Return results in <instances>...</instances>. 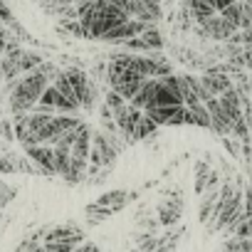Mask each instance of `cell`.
I'll list each match as a JSON object with an SVG mask.
<instances>
[{
    "instance_id": "277c9868",
    "label": "cell",
    "mask_w": 252,
    "mask_h": 252,
    "mask_svg": "<svg viewBox=\"0 0 252 252\" xmlns=\"http://www.w3.org/2000/svg\"><path fill=\"white\" fill-rule=\"evenodd\" d=\"M55 89L60 92V94H64L67 99H72L74 104H79V109H82V99H84V94H87V89H89V77L82 72V69H77V67H69V69H60V74L55 77Z\"/></svg>"
},
{
    "instance_id": "3957f363",
    "label": "cell",
    "mask_w": 252,
    "mask_h": 252,
    "mask_svg": "<svg viewBox=\"0 0 252 252\" xmlns=\"http://www.w3.org/2000/svg\"><path fill=\"white\" fill-rule=\"evenodd\" d=\"M50 84L52 82L47 79V74L40 67L35 72L23 74L20 79H15L13 92H10V109H13V114H30Z\"/></svg>"
},
{
    "instance_id": "8fae6325",
    "label": "cell",
    "mask_w": 252,
    "mask_h": 252,
    "mask_svg": "<svg viewBox=\"0 0 252 252\" xmlns=\"http://www.w3.org/2000/svg\"><path fill=\"white\" fill-rule=\"evenodd\" d=\"M144 116V111L141 109H136V106H131V104H124L119 111H114V121H116V129L119 131H124L126 136H131L134 139V129H136V124H139V119Z\"/></svg>"
},
{
    "instance_id": "4fadbf2b",
    "label": "cell",
    "mask_w": 252,
    "mask_h": 252,
    "mask_svg": "<svg viewBox=\"0 0 252 252\" xmlns=\"http://www.w3.org/2000/svg\"><path fill=\"white\" fill-rule=\"evenodd\" d=\"M89 151H92V129L82 121L77 126V134H74V144L69 149L72 158H82V161H89Z\"/></svg>"
},
{
    "instance_id": "4dcf8cb0",
    "label": "cell",
    "mask_w": 252,
    "mask_h": 252,
    "mask_svg": "<svg viewBox=\"0 0 252 252\" xmlns=\"http://www.w3.org/2000/svg\"><path fill=\"white\" fill-rule=\"evenodd\" d=\"M250 240H252V218H250Z\"/></svg>"
},
{
    "instance_id": "9c48e42d",
    "label": "cell",
    "mask_w": 252,
    "mask_h": 252,
    "mask_svg": "<svg viewBox=\"0 0 252 252\" xmlns=\"http://www.w3.org/2000/svg\"><path fill=\"white\" fill-rule=\"evenodd\" d=\"M25 154H28V158L37 166L40 173H45V176H52V173H55V149H52V146L35 144V146H28Z\"/></svg>"
},
{
    "instance_id": "d6986e66",
    "label": "cell",
    "mask_w": 252,
    "mask_h": 252,
    "mask_svg": "<svg viewBox=\"0 0 252 252\" xmlns=\"http://www.w3.org/2000/svg\"><path fill=\"white\" fill-rule=\"evenodd\" d=\"M186 109H188V106H186ZM188 124L203 126V129H210V114H208L205 104H198V106L188 109Z\"/></svg>"
},
{
    "instance_id": "f1b7e54d",
    "label": "cell",
    "mask_w": 252,
    "mask_h": 252,
    "mask_svg": "<svg viewBox=\"0 0 252 252\" xmlns=\"http://www.w3.org/2000/svg\"><path fill=\"white\" fill-rule=\"evenodd\" d=\"M82 3H89V0H74V5H82Z\"/></svg>"
},
{
    "instance_id": "603a6c76",
    "label": "cell",
    "mask_w": 252,
    "mask_h": 252,
    "mask_svg": "<svg viewBox=\"0 0 252 252\" xmlns=\"http://www.w3.org/2000/svg\"><path fill=\"white\" fill-rule=\"evenodd\" d=\"M208 178H210V171H208V166L200 161V163L195 166V193H198V195H203V193H205Z\"/></svg>"
},
{
    "instance_id": "7a4b0ae2",
    "label": "cell",
    "mask_w": 252,
    "mask_h": 252,
    "mask_svg": "<svg viewBox=\"0 0 252 252\" xmlns=\"http://www.w3.org/2000/svg\"><path fill=\"white\" fill-rule=\"evenodd\" d=\"M109 84L116 94H121L126 101H131L139 92V87L146 82L144 72L139 69V57L136 55H116L109 62L106 69Z\"/></svg>"
},
{
    "instance_id": "5bb4252c",
    "label": "cell",
    "mask_w": 252,
    "mask_h": 252,
    "mask_svg": "<svg viewBox=\"0 0 252 252\" xmlns=\"http://www.w3.org/2000/svg\"><path fill=\"white\" fill-rule=\"evenodd\" d=\"M181 210H183V200L181 198H168L161 208H158V222L161 225H173L181 220Z\"/></svg>"
},
{
    "instance_id": "cb8c5ba5",
    "label": "cell",
    "mask_w": 252,
    "mask_h": 252,
    "mask_svg": "<svg viewBox=\"0 0 252 252\" xmlns=\"http://www.w3.org/2000/svg\"><path fill=\"white\" fill-rule=\"evenodd\" d=\"M0 23L8 25V28H13V30H18V32H23V28L18 25V20H15V15H13V10L8 8L5 0H0Z\"/></svg>"
},
{
    "instance_id": "9a60e30c",
    "label": "cell",
    "mask_w": 252,
    "mask_h": 252,
    "mask_svg": "<svg viewBox=\"0 0 252 252\" xmlns=\"http://www.w3.org/2000/svg\"><path fill=\"white\" fill-rule=\"evenodd\" d=\"M131 200V195H129V190H109V193H104V195H99L96 198V205H101V208H109V210H114V213H119L126 203Z\"/></svg>"
},
{
    "instance_id": "f546056e",
    "label": "cell",
    "mask_w": 252,
    "mask_h": 252,
    "mask_svg": "<svg viewBox=\"0 0 252 252\" xmlns=\"http://www.w3.org/2000/svg\"><path fill=\"white\" fill-rule=\"evenodd\" d=\"M32 252H45V247H40V245H37V247H35Z\"/></svg>"
},
{
    "instance_id": "30bf717a",
    "label": "cell",
    "mask_w": 252,
    "mask_h": 252,
    "mask_svg": "<svg viewBox=\"0 0 252 252\" xmlns=\"http://www.w3.org/2000/svg\"><path fill=\"white\" fill-rule=\"evenodd\" d=\"M198 28H200V32H203L205 37H213V40H230V37L237 32L220 13H215L213 18H208V20L200 23Z\"/></svg>"
},
{
    "instance_id": "5b68a950",
    "label": "cell",
    "mask_w": 252,
    "mask_h": 252,
    "mask_svg": "<svg viewBox=\"0 0 252 252\" xmlns=\"http://www.w3.org/2000/svg\"><path fill=\"white\" fill-rule=\"evenodd\" d=\"M119 156V146L114 141V134H104V131H92V151H89V161L92 166L101 168V166H111Z\"/></svg>"
},
{
    "instance_id": "ffe728a7",
    "label": "cell",
    "mask_w": 252,
    "mask_h": 252,
    "mask_svg": "<svg viewBox=\"0 0 252 252\" xmlns=\"http://www.w3.org/2000/svg\"><path fill=\"white\" fill-rule=\"evenodd\" d=\"M141 40H144V45L149 47V52H158V50H163V35H161L154 25H149V28L141 32Z\"/></svg>"
},
{
    "instance_id": "ba28073f",
    "label": "cell",
    "mask_w": 252,
    "mask_h": 252,
    "mask_svg": "<svg viewBox=\"0 0 252 252\" xmlns=\"http://www.w3.org/2000/svg\"><path fill=\"white\" fill-rule=\"evenodd\" d=\"M149 25L146 23H141V20H134V18H129L126 23H121V25H116L111 32H106L104 35V42H111V45H124L126 40H131V37H139L144 30H146Z\"/></svg>"
},
{
    "instance_id": "484cf974",
    "label": "cell",
    "mask_w": 252,
    "mask_h": 252,
    "mask_svg": "<svg viewBox=\"0 0 252 252\" xmlns=\"http://www.w3.org/2000/svg\"><path fill=\"white\" fill-rule=\"evenodd\" d=\"M242 213H245V218H247V220L252 218V188H247V190H245V208H242Z\"/></svg>"
},
{
    "instance_id": "7c38bea8",
    "label": "cell",
    "mask_w": 252,
    "mask_h": 252,
    "mask_svg": "<svg viewBox=\"0 0 252 252\" xmlns=\"http://www.w3.org/2000/svg\"><path fill=\"white\" fill-rule=\"evenodd\" d=\"M200 84H203V89H205L213 99H218L220 94H225L227 89H232L230 77L222 74V72H218V69H208V72L200 77Z\"/></svg>"
},
{
    "instance_id": "4316f807",
    "label": "cell",
    "mask_w": 252,
    "mask_h": 252,
    "mask_svg": "<svg viewBox=\"0 0 252 252\" xmlns=\"http://www.w3.org/2000/svg\"><path fill=\"white\" fill-rule=\"evenodd\" d=\"M77 250H79V252H101V247H99V245H94V242H82Z\"/></svg>"
},
{
    "instance_id": "e0dca14e",
    "label": "cell",
    "mask_w": 252,
    "mask_h": 252,
    "mask_svg": "<svg viewBox=\"0 0 252 252\" xmlns=\"http://www.w3.org/2000/svg\"><path fill=\"white\" fill-rule=\"evenodd\" d=\"M77 235H82V230L67 222V225H57V227H52L50 232H45V242H57V240H72V237H77Z\"/></svg>"
},
{
    "instance_id": "1f68e13d",
    "label": "cell",
    "mask_w": 252,
    "mask_h": 252,
    "mask_svg": "<svg viewBox=\"0 0 252 252\" xmlns=\"http://www.w3.org/2000/svg\"><path fill=\"white\" fill-rule=\"evenodd\" d=\"M0 84H3V69H0Z\"/></svg>"
},
{
    "instance_id": "83f0119b",
    "label": "cell",
    "mask_w": 252,
    "mask_h": 252,
    "mask_svg": "<svg viewBox=\"0 0 252 252\" xmlns=\"http://www.w3.org/2000/svg\"><path fill=\"white\" fill-rule=\"evenodd\" d=\"M213 3H215V10L218 13H222L227 5H232V3H237V0H213Z\"/></svg>"
},
{
    "instance_id": "52a82bcc",
    "label": "cell",
    "mask_w": 252,
    "mask_h": 252,
    "mask_svg": "<svg viewBox=\"0 0 252 252\" xmlns=\"http://www.w3.org/2000/svg\"><path fill=\"white\" fill-rule=\"evenodd\" d=\"M156 121V126H183L188 124V109L186 106H151L144 111Z\"/></svg>"
},
{
    "instance_id": "6da1fadb",
    "label": "cell",
    "mask_w": 252,
    "mask_h": 252,
    "mask_svg": "<svg viewBox=\"0 0 252 252\" xmlns=\"http://www.w3.org/2000/svg\"><path fill=\"white\" fill-rule=\"evenodd\" d=\"M77 20L84 30L87 40H104L106 32H111L116 25L126 23L129 15L114 8L106 0H89V3L77 5Z\"/></svg>"
},
{
    "instance_id": "7402d4cb",
    "label": "cell",
    "mask_w": 252,
    "mask_h": 252,
    "mask_svg": "<svg viewBox=\"0 0 252 252\" xmlns=\"http://www.w3.org/2000/svg\"><path fill=\"white\" fill-rule=\"evenodd\" d=\"M156 121L151 119V116H141L139 119V124H136V129H134V139H146V136H151V134H156Z\"/></svg>"
},
{
    "instance_id": "ac0fdd59",
    "label": "cell",
    "mask_w": 252,
    "mask_h": 252,
    "mask_svg": "<svg viewBox=\"0 0 252 252\" xmlns=\"http://www.w3.org/2000/svg\"><path fill=\"white\" fill-rule=\"evenodd\" d=\"M82 242H84V232H82V235H77V237H72V240L45 242L42 247H45V252H72V250H77V247H79Z\"/></svg>"
},
{
    "instance_id": "d6a6232c",
    "label": "cell",
    "mask_w": 252,
    "mask_h": 252,
    "mask_svg": "<svg viewBox=\"0 0 252 252\" xmlns=\"http://www.w3.org/2000/svg\"><path fill=\"white\" fill-rule=\"evenodd\" d=\"M250 188H252V181H250Z\"/></svg>"
},
{
    "instance_id": "d4e9b609",
    "label": "cell",
    "mask_w": 252,
    "mask_h": 252,
    "mask_svg": "<svg viewBox=\"0 0 252 252\" xmlns=\"http://www.w3.org/2000/svg\"><path fill=\"white\" fill-rule=\"evenodd\" d=\"M104 104H106V106L111 109V114H114V111H119V109H121L124 104H129V101H126V99H124L121 94H116L114 89H109V92L104 94Z\"/></svg>"
},
{
    "instance_id": "2e32d148",
    "label": "cell",
    "mask_w": 252,
    "mask_h": 252,
    "mask_svg": "<svg viewBox=\"0 0 252 252\" xmlns=\"http://www.w3.org/2000/svg\"><path fill=\"white\" fill-rule=\"evenodd\" d=\"M40 64H42V57L37 52H28V50L18 47V69H20V74H30Z\"/></svg>"
},
{
    "instance_id": "8992f818",
    "label": "cell",
    "mask_w": 252,
    "mask_h": 252,
    "mask_svg": "<svg viewBox=\"0 0 252 252\" xmlns=\"http://www.w3.org/2000/svg\"><path fill=\"white\" fill-rule=\"evenodd\" d=\"M32 111H40V114H77L79 111V104H74L64 94H60L55 89V84H50L45 89V94L40 96V101L35 104Z\"/></svg>"
},
{
    "instance_id": "44dd1931",
    "label": "cell",
    "mask_w": 252,
    "mask_h": 252,
    "mask_svg": "<svg viewBox=\"0 0 252 252\" xmlns=\"http://www.w3.org/2000/svg\"><path fill=\"white\" fill-rule=\"evenodd\" d=\"M84 215H87V220H89L92 225H96V222H101V220L111 218V215H114V210H109V208H101V205L92 203V205H87V208H84Z\"/></svg>"
}]
</instances>
